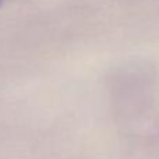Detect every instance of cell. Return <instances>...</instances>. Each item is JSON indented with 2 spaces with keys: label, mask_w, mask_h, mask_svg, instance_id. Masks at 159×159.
<instances>
[{
  "label": "cell",
  "mask_w": 159,
  "mask_h": 159,
  "mask_svg": "<svg viewBox=\"0 0 159 159\" xmlns=\"http://www.w3.org/2000/svg\"><path fill=\"white\" fill-rule=\"evenodd\" d=\"M0 4H2V0H0Z\"/></svg>",
  "instance_id": "6da1fadb"
}]
</instances>
